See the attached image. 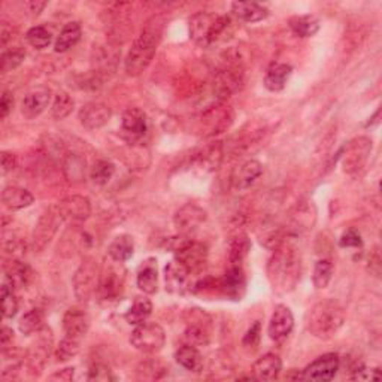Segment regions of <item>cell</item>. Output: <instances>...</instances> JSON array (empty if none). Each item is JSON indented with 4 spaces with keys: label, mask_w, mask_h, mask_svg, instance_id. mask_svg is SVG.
Returning a JSON list of instances; mask_svg holds the SVG:
<instances>
[{
    "label": "cell",
    "mask_w": 382,
    "mask_h": 382,
    "mask_svg": "<svg viewBox=\"0 0 382 382\" xmlns=\"http://www.w3.org/2000/svg\"><path fill=\"white\" fill-rule=\"evenodd\" d=\"M302 256L300 249L287 237L274 248L272 257L266 266L267 279L278 294L291 293L300 281Z\"/></svg>",
    "instance_id": "1"
},
{
    "label": "cell",
    "mask_w": 382,
    "mask_h": 382,
    "mask_svg": "<svg viewBox=\"0 0 382 382\" xmlns=\"http://www.w3.org/2000/svg\"><path fill=\"white\" fill-rule=\"evenodd\" d=\"M163 35V21L159 17H152L147 21L144 29L135 39L133 45L127 54L124 66L130 77H137L148 69Z\"/></svg>",
    "instance_id": "2"
},
{
    "label": "cell",
    "mask_w": 382,
    "mask_h": 382,
    "mask_svg": "<svg viewBox=\"0 0 382 382\" xmlns=\"http://www.w3.org/2000/svg\"><path fill=\"white\" fill-rule=\"evenodd\" d=\"M190 38L194 44L208 48L229 40L235 32L233 21L227 16L212 12H197L190 18Z\"/></svg>",
    "instance_id": "3"
},
{
    "label": "cell",
    "mask_w": 382,
    "mask_h": 382,
    "mask_svg": "<svg viewBox=\"0 0 382 382\" xmlns=\"http://www.w3.org/2000/svg\"><path fill=\"white\" fill-rule=\"evenodd\" d=\"M345 322V310L336 300L325 299L309 309L306 317L308 332L321 341H329L342 329Z\"/></svg>",
    "instance_id": "4"
},
{
    "label": "cell",
    "mask_w": 382,
    "mask_h": 382,
    "mask_svg": "<svg viewBox=\"0 0 382 382\" xmlns=\"http://www.w3.org/2000/svg\"><path fill=\"white\" fill-rule=\"evenodd\" d=\"M171 249L175 254V260L186 266L191 275L202 271L208 262V247L189 236L179 235L175 237Z\"/></svg>",
    "instance_id": "5"
},
{
    "label": "cell",
    "mask_w": 382,
    "mask_h": 382,
    "mask_svg": "<svg viewBox=\"0 0 382 382\" xmlns=\"http://www.w3.org/2000/svg\"><path fill=\"white\" fill-rule=\"evenodd\" d=\"M101 267L94 259H86L74 275V291L79 302H89L97 294Z\"/></svg>",
    "instance_id": "6"
},
{
    "label": "cell",
    "mask_w": 382,
    "mask_h": 382,
    "mask_svg": "<svg viewBox=\"0 0 382 382\" xmlns=\"http://www.w3.org/2000/svg\"><path fill=\"white\" fill-rule=\"evenodd\" d=\"M130 344L140 352L155 354L163 349L166 344V333L162 325L145 321L136 325V329L132 332Z\"/></svg>",
    "instance_id": "7"
},
{
    "label": "cell",
    "mask_w": 382,
    "mask_h": 382,
    "mask_svg": "<svg viewBox=\"0 0 382 382\" xmlns=\"http://www.w3.org/2000/svg\"><path fill=\"white\" fill-rule=\"evenodd\" d=\"M184 321L187 324L184 339H186L189 345L202 347L208 345L210 339V317L203 313L199 308L187 309L184 314Z\"/></svg>",
    "instance_id": "8"
},
{
    "label": "cell",
    "mask_w": 382,
    "mask_h": 382,
    "mask_svg": "<svg viewBox=\"0 0 382 382\" xmlns=\"http://www.w3.org/2000/svg\"><path fill=\"white\" fill-rule=\"evenodd\" d=\"M233 123V111L224 103L206 106L199 117V129L203 136H214L227 130Z\"/></svg>",
    "instance_id": "9"
},
{
    "label": "cell",
    "mask_w": 382,
    "mask_h": 382,
    "mask_svg": "<svg viewBox=\"0 0 382 382\" xmlns=\"http://www.w3.org/2000/svg\"><path fill=\"white\" fill-rule=\"evenodd\" d=\"M63 223L57 206L48 208L44 214L40 215L36 227L32 235V248L35 251H44L51 240L54 239L55 233H57L60 224Z\"/></svg>",
    "instance_id": "10"
},
{
    "label": "cell",
    "mask_w": 382,
    "mask_h": 382,
    "mask_svg": "<svg viewBox=\"0 0 382 382\" xmlns=\"http://www.w3.org/2000/svg\"><path fill=\"white\" fill-rule=\"evenodd\" d=\"M124 269L121 263L105 264L101 269V281H99L97 296L102 300H116L121 296L124 288Z\"/></svg>",
    "instance_id": "11"
},
{
    "label": "cell",
    "mask_w": 382,
    "mask_h": 382,
    "mask_svg": "<svg viewBox=\"0 0 382 382\" xmlns=\"http://www.w3.org/2000/svg\"><path fill=\"white\" fill-rule=\"evenodd\" d=\"M206 218L208 214L205 209L197 205L189 203L176 210V214L174 217V224L178 235L191 237V235H194L202 227V224L206 221Z\"/></svg>",
    "instance_id": "12"
},
{
    "label": "cell",
    "mask_w": 382,
    "mask_h": 382,
    "mask_svg": "<svg viewBox=\"0 0 382 382\" xmlns=\"http://www.w3.org/2000/svg\"><path fill=\"white\" fill-rule=\"evenodd\" d=\"M55 206H57L59 209L62 220L69 224H81L84 221H87L89 217L91 215L90 201L87 199V197L79 196V194L67 196Z\"/></svg>",
    "instance_id": "13"
},
{
    "label": "cell",
    "mask_w": 382,
    "mask_h": 382,
    "mask_svg": "<svg viewBox=\"0 0 382 382\" xmlns=\"http://www.w3.org/2000/svg\"><path fill=\"white\" fill-rule=\"evenodd\" d=\"M372 152V140L367 137H357L349 142L344 155V171L349 175H356L367 163Z\"/></svg>",
    "instance_id": "14"
},
{
    "label": "cell",
    "mask_w": 382,
    "mask_h": 382,
    "mask_svg": "<svg viewBox=\"0 0 382 382\" xmlns=\"http://www.w3.org/2000/svg\"><path fill=\"white\" fill-rule=\"evenodd\" d=\"M52 348V333L48 327H42L40 332H38V341L33 344L32 349L29 351V356H27V366H29V372L33 376L40 375V372L44 371L45 363L51 354Z\"/></svg>",
    "instance_id": "15"
},
{
    "label": "cell",
    "mask_w": 382,
    "mask_h": 382,
    "mask_svg": "<svg viewBox=\"0 0 382 382\" xmlns=\"http://www.w3.org/2000/svg\"><path fill=\"white\" fill-rule=\"evenodd\" d=\"M339 367H341V359L337 354H324L306 366V369L302 371V376L308 381H332L339 372Z\"/></svg>",
    "instance_id": "16"
},
{
    "label": "cell",
    "mask_w": 382,
    "mask_h": 382,
    "mask_svg": "<svg viewBox=\"0 0 382 382\" xmlns=\"http://www.w3.org/2000/svg\"><path fill=\"white\" fill-rule=\"evenodd\" d=\"M294 327V317L291 314L290 308L286 305H276L274 309V314L269 321V337L275 342H282L286 341L288 335L291 333Z\"/></svg>",
    "instance_id": "17"
},
{
    "label": "cell",
    "mask_w": 382,
    "mask_h": 382,
    "mask_svg": "<svg viewBox=\"0 0 382 382\" xmlns=\"http://www.w3.org/2000/svg\"><path fill=\"white\" fill-rule=\"evenodd\" d=\"M247 278L242 266H229L224 276L218 282V288L229 299L240 300L245 294Z\"/></svg>",
    "instance_id": "18"
},
{
    "label": "cell",
    "mask_w": 382,
    "mask_h": 382,
    "mask_svg": "<svg viewBox=\"0 0 382 382\" xmlns=\"http://www.w3.org/2000/svg\"><path fill=\"white\" fill-rule=\"evenodd\" d=\"M191 274L186 266H182L179 262L174 260L164 267V281L166 290L174 294H184L190 290Z\"/></svg>",
    "instance_id": "19"
},
{
    "label": "cell",
    "mask_w": 382,
    "mask_h": 382,
    "mask_svg": "<svg viewBox=\"0 0 382 382\" xmlns=\"http://www.w3.org/2000/svg\"><path fill=\"white\" fill-rule=\"evenodd\" d=\"M90 329V317L82 308L74 306L66 310L63 317V330L66 336L81 341Z\"/></svg>",
    "instance_id": "20"
},
{
    "label": "cell",
    "mask_w": 382,
    "mask_h": 382,
    "mask_svg": "<svg viewBox=\"0 0 382 382\" xmlns=\"http://www.w3.org/2000/svg\"><path fill=\"white\" fill-rule=\"evenodd\" d=\"M51 102V91L47 87H36L27 93L21 102V112L26 118L33 120L44 112Z\"/></svg>",
    "instance_id": "21"
},
{
    "label": "cell",
    "mask_w": 382,
    "mask_h": 382,
    "mask_svg": "<svg viewBox=\"0 0 382 382\" xmlns=\"http://www.w3.org/2000/svg\"><path fill=\"white\" fill-rule=\"evenodd\" d=\"M111 116H112V112L109 106H106L105 103L91 102L81 108L79 121L87 130H97V129H102L105 124H108V121L111 120Z\"/></svg>",
    "instance_id": "22"
},
{
    "label": "cell",
    "mask_w": 382,
    "mask_h": 382,
    "mask_svg": "<svg viewBox=\"0 0 382 382\" xmlns=\"http://www.w3.org/2000/svg\"><path fill=\"white\" fill-rule=\"evenodd\" d=\"M121 127L123 132L133 140L144 137L148 132V120L145 112L139 108H129L123 114Z\"/></svg>",
    "instance_id": "23"
},
{
    "label": "cell",
    "mask_w": 382,
    "mask_h": 382,
    "mask_svg": "<svg viewBox=\"0 0 382 382\" xmlns=\"http://www.w3.org/2000/svg\"><path fill=\"white\" fill-rule=\"evenodd\" d=\"M223 160V145L220 142L209 144L199 151H196L191 157V166L201 169L203 172H214Z\"/></svg>",
    "instance_id": "24"
},
{
    "label": "cell",
    "mask_w": 382,
    "mask_h": 382,
    "mask_svg": "<svg viewBox=\"0 0 382 382\" xmlns=\"http://www.w3.org/2000/svg\"><path fill=\"white\" fill-rule=\"evenodd\" d=\"M252 378L257 381H274L282 371V361L276 354L267 352L252 364Z\"/></svg>",
    "instance_id": "25"
},
{
    "label": "cell",
    "mask_w": 382,
    "mask_h": 382,
    "mask_svg": "<svg viewBox=\"0 0 382 382\" xmlns=\"http://www.w3.org/2000/svg\"><path fill=\"white\" fill-rule=\"evenodd\" d=\"M263 174V166L257 160H248L240 164L233 174V187L236 190H247Z\"/></svg>",
    "instance_id": "26"
},
{
    "label": "cell",
    "mask_w": 382,
    "mask_h": 382,
    "mask_svg": "<svg viewBox=\"0 0 382 382\" xmlns=\"http://www.w3.org/2000/svg\"><path fill=\"white\" fill-rule=\"evenodd\" d=\"M4 271H5V281L13 290L26 287L32 279V269L17 259H12L8 263H5Z\"/></svg>",
    "instance_id": "27"
},
{
    "label": "cell",
    "mask_w": 382,
    "mask_h": 382,
    "mask_svg": "<svg viewBox=\"0 0 382 382\" xmlns=\"http://www.w3.org/2000/svg\"><path fill=\"white\" fill-rule=\"evenodd\" d=\"M137 287L145 294H154L159 290V272H157V262L154 259L145 260L140 264L137 276H136Z\"/></svg>",
    "instance_id": "28"
},
{
    "label": "cell",
    "mask_w": 382,
    "mask_h": 382,
    "mask_svg": "<svg viewBox=\"0 0 382 382\" xmlns=\"http://www.w3.org/2000/svg\"><path fill=\"white\" fill-rule=\"evenodd\" d=\"M293 72V67L287 63H275L272 64L271 67L267 69V72L264 75V87L269 90V91H281L284 90L286 84L290 78Z\"/></svg>",
    "instance_id": "29"
},
{
    "label": "cell",
    "mask_w": 382,
    "mask_h": 382,
    "mask_svg": "<svg viewBox=\"0 0 382 382\" xmlns=\"http://www.w3.org/2000/svg\"><path fill=\"white\" fill-rule=\"evenodd\" d=\"M232 12L239 21L244 23H259L269 16L267 8L256 2H235L232 4Z\"/></svg>",
    "instance_id": "30"
},
{
    "label": "cell",
    "mask_w": 382,
    "mask_h": 382,
    "mask_svg": "<svg viewBox=\"0 0 382 382\" xmlns=\"http://www.w3.org/2000/svg\"><path fill=\"white\" fill-rule=\"evenodd\" d=\"M2 202L11 210H20L24 208H29L35 202V197L30 191H27L24 189L6 187L2 191Z\"/></svg>",
    "instance_id": "31"
},
{
    "label": "cell",
    "mask_w": 382,
    "mask_h": 382,
    "mask_svg": "<svg viewBox=\"0 0 382 382\" xmlns=\"http://www.w3.org/2000/svg\"><path fill=\"white\" fill-rule=\"evenodd\" d=\"M175 360L189 372H201L203 367L202 354L194 345H182L175 352Z\"/></svg>",
    "instance_id": "32"
},
{
    "label": "cell",
    "mask_w": 382,
    "mask_h": 382,
    "mask_svg": "<svg viewBox=\"0 0 382 382\" xmlns=\"http://www.w3.org/2000/svg\"><path fill=\"white\" fill-rule=\"evenodd\" d=\"M62 169L67 181L81 182L84 176H86V159L81 154L69 152L64 155Z\"/></svg>",
    "instance_id": "33"
},
{
    "label": "cell",
    "mask_w": 382,
    "mask_h": 382,
    "mask_svg": "<svg viewBox=\"0 0 382 382\" xmlns=\"http://www.w3.org/2000/svg\"><path fill=\"white\" fill-rule=\"evenodd\" d=\"M135 242L130 235H120L117 236L108 247V254L112 260L118 263H124L133 256Z\"/></svg>",
    "instance_id": "34"
},
{
    "label": "cell",
    "mask_w": 382,
    "mask_h": 382,
    "mask_svg": "<svg viewBox=\"0 0 382 382\" xmlns=\"http://www.w3.org/2000/svg\"><path fill=\"white\" fill-rule=\"evenodd\" d=\"M81 36H82L81 24L77 23V21L67 23L63 27V29H62L57 40H55L54 51L55 52H66V51H69L70 48H74L78 44Z\"/></svg>",
    "instance_id": "35"
},
{
    "label": "cell",
    "mask_w": 382,
    "mask_h": 382,
    "mask_svg": "<svg viewBox=\"0 0 382 382\" xmlns=\"http://www.w3.org/2000/svg\"><path fill=\"white\" fill-rule=\"evenodd\" d=\"M152 314V303L145 296H137L133 300V305L127 310L124 318L129 324L139 325L148 320V317Z\"/></svg>",
    "instance_id": "36"
},
{
    "label": "cell",
    "mask_w": 382,
    "mask_h": 382,
    "mask_svg": "<svg viewBox=\"0 0 382 382\" xmlns=\"http://www.w3.org/2000/svg\"><path fill=\"white\" fill-rule=\"evenodd\" d=\"M288 26L296 36L310 38L320 30V20L315 16H296Z\"/></svg>",
    "instance_id": "37"
},
{
    "label": "cell",
    "mask_w": 382,
    "mask_h": 382,
    "mask_svg": "<svg viewBox=\"0 0 382 382\" xmlns=\"http://www.w3.org/2000/svg\"><path fill=\"white\" fill-rule=\"evenodd\" d=\"M251 249V242L247 235H236L229 244V263L230 266H242Z\"/></svg>",
    "instance_id": "38"
},
{
    "label": "cell",
    "mask_w": 382,
    "mask_h": 382,
    "mask_svg": "<svg viewBox=\"0 0 382 382\" xmlns=\"http://www.w3.org/2000/svg\"><path fill=\"white\" fill-rule=\"evenodd\" d=\"M75 106L74 99L70 97L66 91H59L54 97V102L51 105V116L55 120H64L66 117H69L72 114Z\"/></svg>",
    "instance_id": "39"
},
{
    "label": "cell",
    "mask_w": 382,
    "mask_h": 382,
    "mask_svg": "<svg viewBox=\"0 0 382 382\" xmlns=\"http://www.w3.org/2000/svg\"><path fill=\"white\" fill-rule=\"evenodd\" d=\"M44 327V314L39 309H32L29 313L24 314L18 322V329L23 335L30 336Z\"/></svg>",
    "instance_id": "40"
},
{
    "label": "cell",
    "mask_w": 382,
    "mask_h": 382,
    "mask_svg": "<svg viewBox=\"0 0 382 382\" xmlns=\"http://www.w3.org/2000/svg\"><path fill=\"white\" fill-rule=\"evenodd\" d=\"M114 174H116L114 163L105 159L96 160L90 172L93 182L97 184V186H105V184H108L112 179Z\"/></svg>",
    "instance_id": "41"
},
{
    "label": "cell",
    "mask_w": 382,
    "mask_h": 382,
    "mask_svg": "<svg viewBox=\"0 0 382 382\" xmlns=\"http://www.w3.org/2000/svg\"><path fill=\"white\" fill-rule=\"evenodd\" d=\"M332 275H333V264L330 260L327 259H321L315 263L314 267V286L318 290H324L325 287L329 286V282L332 281Z\"/></svg>",
    "instance_id": "42"
},
{
    "label": "cell",
    "mask_w": 382,
    "mask_h": 382,
    "mask_svg": "<svg viewBox=\"0 0 382 382\" xmlns=\"http://www.w3.org/2000/svg\"><path fill=\"white\" fill-rule=\"evenodd\" d=\"M26 39L36 50H44L52 42V35L44 26H36L26 33Z\"/></svg>",
    "instance_id": "43"
},
{
    "label": "cell",
    "mask_w": 382,
    "mask_h": 382,
    "mask_svg": "<svg viewBox=\"0 0 382 382\" xmlns=\"http://www.w3.org/2000/svg\"><path fill=\"white\" fill-rule=\"evenodd\" d=\"M18 313V300L13 288L5 281L2 286V314L4 318H13Z\"/></svg>",
    "instance_id": "44"
},
{
    "label": "cell",
    "mask_w": 382,
    "mask_h": 382,
    "mask_svg": "<svg viewBox=\"0 0 382 382\" xmlns=\"http://www.w3.org/2000/svg\"><path fill=\"white\" fill-rule=\"evenodd\" d=\"M26 59V51L21 48H12L9 51H4L2 59H0V70L2 74H8L9 70L18 67Z\"/></svg>",
    "instance_id": "45"
},
{
    "label": "cell",
    "mask_w": 382,
    "mask_h": 382,
    "mask_svg": "<svg viewBox=\"0 0 382 382\" xmlns=\"http://www.w3.org/2000/svg\"><path fill=\"white\" fill-rule=\"evenodd\" d=\"M79 352V341L74 337L66 336L63 341L59 344L57 351H55V357L59 361H67L72 357H75Z\"/></svg>",
    "instance_id": "46"
},
{
    "label": "cell",
    "mask_w": 382,
    "mask_h": 382,
    "mask_svg": "<svg viewBox=\"0 0 382 382\" xmlns=\"http://www.w3.org/2000/svg\"><path fill=\"white\" fill-rule=\"evenodd\" d=\"M89 381H111V379H116V376L112 375V371L109 369V367L106 364H102V363H94L90 371H89Z\"/></svg>",
    "instance_id": "47"
},
{
    "label": "cell",
    "mask_w": 382,
    "mask_h": 382,
    "mask_svg": "<svg viewBox=\"0 0 382 382\" xmlns=\"http://www.w3.org/2000/svg\"><path fill=\"white\" fill-rule=\"evenodd\" d=\"M339 245L342 248H361L363 240L356 229H348L342 233L341 239H339Z\"/></svg>",
    "instance_id": "48"
},
{
    "label": "cell",
    "mask_w": 382,
    "mask_h": 382,
    "mask_svg": "<svg viewBox=\"0 0 382 382\" xmlns=\"http://www.w3.org/2000/svg\"><path fill=\"white\" fill-rule=\"evenodd\" d=\"M260 335H262V324L260 321L254 322V325H251V329L247 332V335L244 336V347L245 348H256L260 342Z\"/></svg>",
    "instance_id": "49"
},
{
    "label": "cell",
    "mask_w": 382,
    "mask_h": 382,
    "mask_svg": "<svg viewBox=\"0 0 382 382\" xmlns=\"http://www.w3.org/2000/svg\"><path fill=\"white\" fill-rule=\"evenodd\" d=\"M381 378L379 369H366V367H359V369L354 371L352 379L359 381H378Z\"/></svg>",
    "instance_id": "50"
},
{
    "label": "cell",
    "mask_w": 382,
    "mask_h": 382,
    "mask_svg": "<svg viewBox=\"0 0 382 382\" xmlns=\"http://www.w3.org/2000/svg\"><path fill=\"white\" fill-rule=\"evenodd\" d=\"M13 106V97L9 91H4L2 99H0V118L5 120Z\"/></svg>",
    "instance_id": "51"
},
{
    "label": "cell",
    "mask_w": 382,
    "mask_h": 382,
    "mask_svg": "<svg viewBox=\"0 0 382 382\" xmlns=\"http://www.w3.org/2000/svg\"><path fill=\"white\" fill-rule=\"evenodd\" d=\"M12 342H13V330L9 329L8 325H4L2 335H0V345H2L4 354L8 352V349H12Z\"/></svg>",
    "instance_id": "52"
},
{
    "label": "cell",
    "mask_w": 382,
    "mask_h": 382,
    "mask_svg": "<svg viewBox=\"0 0 382 382\" xmlns=\"http://www.w3.org/2000/svg\"><path fill=\"white\" fill-rule=\"evenodd\" d=\"M17 166V159L16 155H13L12 152H8V151H4L2 152V171L4 174H8L11 171H13Z\"/></svg>",
    "instance_id": "53"
},
{
    "label": "cell",
    "mask_w": 382,
    "mask_h": 382,
    "mask_svg": "<svg viewBox=\"0 0 382 382\" xmlns=\"http://www.w3.org/2000/svg\"><path fill=\"white\" fill-rule=\"evenodd\" d=\"M75 369L74 367H66V369H62L59 372H55L50 376V381H59V382H69L74 379Z\"/></svg>",
    "instance_id": "54"
},
{
    "label": "cell",
    "mask_w": 382,
    "mask_h": 382,
    "mask_svg": "<svg viewBox=\"0 0 382 382\" xmlns=\"http://www.w3.org/2000/svg\"><path fill=\"white\" fill-rule=\"evenodd\" d=\"M369 271L375 276H379L381 275V257H379V252L378 251H375L373 256L369 259Z\"/></svg>",
    "instance_id": "55"
},
{
    "label": "cell",
    "mask_w": 382,
    "mask_h": 382,
    "mask_svg": "<svg viewBox=\"0 0 382 382\" xmlns=\"http://www.w3.org/2000/svg\"><path fill=\"white\" fill-rule=\"evenodd\" d=\"M27 6L30 8V12H33V16H39V12L47 6L45 2H30L27 4Z\"/></svg>",
    "instance_id": "56"
}]
</instances>
